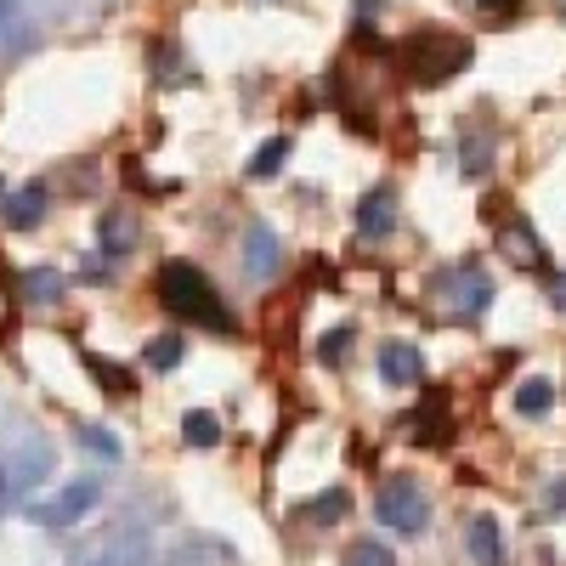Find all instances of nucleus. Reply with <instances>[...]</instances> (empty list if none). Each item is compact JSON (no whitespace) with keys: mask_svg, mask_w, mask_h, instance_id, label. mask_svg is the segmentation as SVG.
I'll use <instances>...</instances> for the list:
<instances>
[{"mask_svg":"<svg viewBox=\"0 0 566 566\" xmlns=\"http://www.w3.org/2000/svg\"><path fill=\"white\" fill-rule=\"evenodd\" d=\"M504 250L522 261V266H544V244H538V232L527 227V221H515V227H504Z\"/></svg>","mask_w":566,"mask_h":566,"instance_id":"aec40b11","label":"nucleus"},{"mask_svg":"<svg viewBox=\"0 0 566 566\" xmlns=\"http://www.w3.org/2000/svg\"><path fill=\"white\" fill-rule=\"evenodd\" d=\"M374 515H380L386 533H402V538H419L431 527V499L413 476H391L380 493H374Z\"/></svg>","mask_w":566,"mask_h":566,"instance_id":"20e7f679","label":"nucleus"},{"mask_svg":"<svg viewBox=\"0 0 566 566\" xmlns=\"http://www.w3.org/2000/svg\"><path fill=\"white\" fill-rule=\"evenodd\" d=\"M97 504H103V482H97V476H74V482L57 488L52 499L29 504V522L45 527V533H69V527H80Z\"/></svg>","mask_w":566,"mask_h":566,"instance_id":"39448f33","label":"nucleus"},{"mask_svg":"<svg viewBox=\"0 0 566 566\" xmlns=\"http://www.w3.org/2000/svg\"><path fill=\"white\" fill-rule=\"evenodd\" d=\"M0 210H7V227H40L45 221V187L40 181H29V187H18V193H7V205H0Z\"/></svg>","mask_w":566,"mask_h":566,"instance_id":"4468645a","label":"nucleus"},{"mask_svg":"<svg viewBox=\"0 0 566 566\" xmlns=\"http://www.w3.org/2000/svg\"><path fill=\"white\" fill-rule=\"evenodd\" d=\"M148 555H154V538L142 533V527H114V533H103L97 544L74 549L69 566H142Z\"/></svg>","mask_w":566,"mask_h":566,"instance_id":"0eeeda50","label":"nucleus"},{"mask_svg":"<svg viewBox=\"0 0 566 566\" xmlns=\"http://www.w3.org/2000/svg\"><path fill=\"white\" fill-rule=\"evenodd\" d=\"M340 566H397V555L380 544V538H357L352 549H346V560Z\"/></svg>","mask_w":566,"mask_h":566,"instance_id":"b1692460","label":"nucleus"},{"mask_svg":"<svg viewBox=\"0 0 566 566\" xmlns=\"http://www.w3.org/2000/svg\"><path fill=\"white\" fill-rule=\"evenodd\" d=\"M437 301L453 312V317H482L493 306V272L482 261H459V266H442L437 272Z\"/></svg>","mask_w":566,"mask_h":566,"instance_id":"423d86ee","label":"nucleus"},{"mask_svg":"<svg viewBox=\"0 0 566 566\" xmlns=\"http://www.w3.org/2000/svg\"><path fill=\"white\" fill-rule=\"evenodd\" d=\"M380 380L397 386V391L419 386V380H424V357H419V346H408V340H386V346H380Z\"/></svg>","mask_w":566,"mask_h":566,"instance_id":"9b49d317","label":"nucleus"},{"mask_svg":"<svg viewBox=\"0 0 566 566\" xmlns=\"http://www.w3.org/2000/svg\"><path fill=\"white\" fill-rule=\"evenodd\" d=\"M476 7H482V12H493V18H510L515 7H522V0H476Z\"/></svg>","mask_w":566,"mask_h":566,"instance_id":"bb28decb","label":"nucleus"},{"mask_svg":"<svg viewBox=\"0 0 566 566\" xmlns=\"http://www.w3.org/2000/svg\"><path fill=\"white\" fill-rule=\"evenodd\" d=\"M357 12H363V18H374V12H380V0H357Z\"/></svg>","mask_w":566,"mask_h":566,"instance_id":"c85d7f7f","label":"nucleus"},{"mask_svg":"<svg viewBox=\"0 0 566 566\" xmlns=\"http://www.w3.org/2000/svg\"><path fill=\"white\" fill-rule=\"evenodd\" d=\"M239 255H244V272H250L255 283L277 277V266H283V244H277V232H272L266 221H250V227H244Z\"/></svg>","mask_w":566,"mask_h":566,"instance_id":"1a4fd4ad","label":"nucleus"},{"mask_svg":"<svg viewBox=\"0 0 566 566\" xmlns=\"http://www.w3.org/2000/svg\"><path fill=\"white\" fill-rule=\"evenodd\" d=\"M52 470H57V448H52V442H40V437L18 442L7 459H0V510L18 504V499H29L45 476H52Z\"/></svg>","mask_w":566,"mask_h":566,"instance_id":"7ed1b4c3","label":"nucleus"},{"mask_svg":"<svg viewBox=\"0 0 566 566\" xmlns=\"http://www.w3.org/2000/svg\"><path fill=\"white\" fill-rule=\"evenodd\" d=\"M397 232V193L380 181V187H368V193L357 199V239L363 244H386Z\"/></svg>","mask_w":566,"mask_h":566,"instance_id":"6e6552de","label":"nucleus"},{"mask_svg":"<svg viewBox=\"0 0 566 566\" xmlns=\"http://www.w3.org/2000/svg\"><path fill=\"white\" fill-rule=\"evenodd\" d=\"M154 290H159V301H165L176 317L205 323L210 335H239V317L227 312V301L216 295V283H210L193 261H165L159 277H154Z\"/></svg>","mask_w":566,"mask_h":566,"instance_id":"f257e3e1","label":"nucleus"},{"mask_svg":"<svg viewBox=\"0 0 566 566\" xmlns=\"http://www.w3.org/2000/svg\"><path fill=\"white\" fill-rule=\"evenodd\" d=\"M0 45H18V52L34 45V18L23 12V0H0Z\"/></svg>","mask_w":566,"mask_h":566,"instance_id":"2eb2a0df","label":"nucleus"},{"mask_svg":"<svg viewBox=\"0 0 566 566\" xmlns=\"http://www.w3.org/2000/svg\"><path fill=\"white\" fill-rule=\"evenodd\" d=\"M459 165H464L470 181L488 176V170H493V136H488V130H464V136H459Z\"/></svg>","mask_w":566,"mask_h":566,"instance_id":"f3484780","label":"nucleus"},{"mask_svg":"<svg viewBox=\"0 0 566 566\" xmlns=\"http://www.w3.org/2000/svg\"><path fill=\"white\" fill-rule=\"evenodd\" d=\"M549 510H566V482H555V488H549Z\"/></svg>","mask_w":566,"mask_h":566,"instance_id":"cd10ccee","label":"nucleus"},{"mask_svg":"<svg viewBox=\"0 0 566 566\" xmlns=\"http://www.w3.org/2000/svg\"><path fill=\"white\" fill-rule=\"evenodd\" d=\"M470 63V40H459L453 29H413V40L402 45V69L419 85H442Z\"/></svg>","mask_w":566,"mask_h":566,"instance_id":"f03ea898","label":"nucleus"},{"mask_svg":"<svg viewBox=\"0 0 566 566\" xmlns=\"http://www.w3.org/2000/svg\"><path fill=\"white\" fill-rule=\"evenodd\" d=\"M555 408V386L544 380V374H527L522 386H515V413L522 419H544Z\"/></svg>","mask_w":566,"mask_h":566,"instance_id":"dca6fc26","label":"nucleus"},{"mask_svg":"<svg viewBox=\"0 0 566 566\" xmlns=\"http://www.w3.org/2000/svg\"><path fill=\"white\" fill-rule=\"evenodd\" d=\"M181 357H187V340H181V335H154L148 346H142V363H148L154 374H170V368H181Z\"/></svg>","mask_w":566,"mask_h":566,"instance_id":"6ab92c4d","label":"nucleus"},{"mask_svg":"<svg viewBox=\"0 0 566 566\" xmlns=\"http://www.w3.org/2000/svg\"><path fill=\"white\" fill-rule=\"evenodd\" d=\"M283 165H290V136H272V142H261V148H255L250 176H255V181H272Z\"/></svg>","mask_w":566,"mask_h":566,"instance_id":"412c9836","label":"nucleus"},{"mask_svg":"<svg viewBox=\"0 0 566 566\" xmlns=\"http://www.w3.org/2000/svg\"><path fill=\"white\" fill-rule=\"evenodd\" d=\"M549 301H555V312L566 317V272H555V277H549Z\"/></svg>","mask_w":566,"mask_h":566,"instance_id":"a878e982","label":"nucleus"},{"mask_svg":"<svg viewBox=\"0 0 566 566\" xmlns=\"http://www.w3.org/2000/svg\"><path fill=\"white\" fill-rule=\"evenodd\" d=\"M352 340H357V328H328V335L317 340V357L335 368V363H346L352 357Z\"/></svg>","mask_w":566,"mask_h":566,"instance_id":"393cba45","label":"nucleus"},{"mask_svg":"<svg viewBox=\"0 0 566 566\" xmlns=\"http://www.w3.org/2000/svg\"><path fill=\"white\" fill-rule=\"evenodd\" d=\"M136 239H142V227H136L130 210L97 216V255H103V261H125V255L136 250Z\"/></svg>","mask_w":566,"mask_h":566,"instance_id":"9d476101","label":"nucleus"},{"mask_svg":"<svg viewBox=\"0 0 566 566\" xmlns=\"http://www.w3.org/2000/svg\"><path fill=\"white\" fill-rule=\"evenodd\" d=\"M181 442L187 448H216L221 442V419L210 408H187L181 413Z\"/></svg>","mask_w":566,"mask_h":566,"instance_id":"a211bd4d","label":"nucleus"},{"mask_svg":"<svg viewBox=\"0 0 566 566\" xmlns=\"http://www.w3.org/2000/svg\"><path fill=\"white\" fill-rule=\"evenodd\" d=\"M346 510H352V493H346V488H328V493H317L301 515H306V522H317V527H328V522H340Z\"/></svg>","mask_w":566,"mask_h":566,"instance_id":"5701e85b","label":"nucleus"},{"mask_svg":"<svg viewBox=\"0 0 566 566\" xmlns=\"http://www.w3.org/2000/svg\"><path fill=\"white\" fill-rule=\"evenodd\" d=\"M18 295H23V306H57L69 295V277L57 266H23L18 272Z\"/></svg>","mask_w":566,"mask_h":566,"instance_id":"ddd939ff","label":"nucleus"},{"mask_svg":"<svg viewBox=\"0 0 566 566\" xmlns=\"http://www.w3.org/2000/svg\"><path fill=\"white\" fill-rule=\"evenodd\" d=\"M464 555H470V566H504V533H499L493 515H470Z\"/></svg>","mask_w":566,"mask_h":566,"instance_id":"f8f14e48","label":"nucleus"},{"mask_svg":"<svg viewBox=\"0 0 566 566\" xmlns=\"http://www.w3.org/2000/svg\"><path fill=\"white\" fill-rule=\"evenodd\" d=\"M80 448L97 453V459H108V464L125 459V442H119V431H108V424H80Z\"/></svg>","mask_w":566,"mask_h":566,"instance_id":"4be33fe9","label":"nucleus"}]
</instances>
